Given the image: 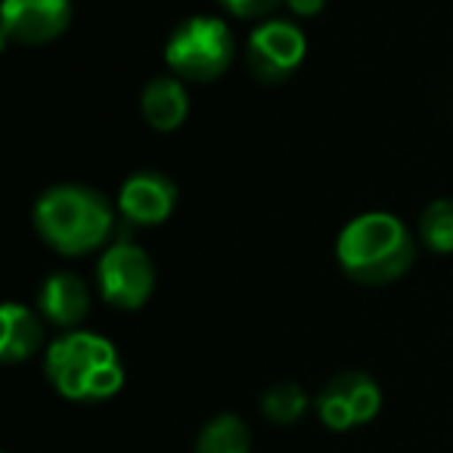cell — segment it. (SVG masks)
Masks as SVG:
<instances>
[{"mask_svg": "<svg viewBox=\"0 0 453 453\" xmlns=\"http://www.w3.org/2000/svg\"><path fill=\"white\" fill-rule=\"evenodd\" d=\"M335 258L342 271L357 283L385 286L410 271L416 258V242L395 214L366 211L342 226L335 240Z\"/></svg>", "mask_w": 453, "mask_h": 453, "instance_id": "cell-1", "label": "cell"}, {"mask_svg": "<svg viewBox=\"0 0 453 453\" xmlns=\"http://www.w3.org/2000/svg\"><path fill=\"white\" fill-rule=\"evenodd\" d=\"M44 370L50 385L75 403L109 401L125 385V364L119 348L88 329H72L47 348Z\"/></svg>", "mask_w": 453, "mask_h": 453, "instance_id": "cell-2", "label": "cell"}, {"mask_svg": "<svg viewBox=\"0 0 453 453\" xmlns=\"http://www.w3.org/2000/svg\"><path fill=\"white\" fill-rule=\"evenodd\" d=\"M35 226L59 255H88L112 234V208L96 189L63 183L38 199Z\"/></svg>", "mask_w": 453, "mask_h": 453, "instance_id": "cell-3", "label": "cell"}, {"mask_svg": "<svg viewBox=\"0 0 453 453\" xmlns=\"http://www.w3.org/2000/svg\"><path fill=\"white\" fill-rule=\"evenodd\" d=\"M234 59V35L218 16L187 19L165 47V63L187 81H214Z\"/></svg>", "mask_w": 453, "mask_h": 453, "instance_id": "cell-4", "label": "cell"}, {"mask_svg": "<svg viewBox=\"0 0 453 453\" xmlns=\"http://www.w3.org/2000/svg\"><path fill=\"white\" fill-rule=\"evenodd\" d=\"M317 416L329 432H351L372 422L382 410V388L372 376L348 370L333 376L314 401Z\"/></svg>", "mask_w": 453, "mask_h": 453, "instance_id": "cell-5", "label": "cell"}, {"mask_svg": "<svg viewBox=\"0 0 453 453\" xmlns=\"http://www.w3.org/2000/svg\"><path fill=\"white\" fill-rule=\"evenodd\" d=\"M100 292L112 308L137 311L156 289V267L150 255L131 242H115L100 258Z\"/></svg>", "mask_w": 453, "mask_h": 453, "instance_id": "cell-6", "label": "cell"}, {"mask_svg": "<svg viewBox=\"0 0 453 453\" xmlns=\"http://www.w3.org/2000/svg\"><path fill=\"white\" fill-rule=\"evenodd\" d=\"M304 53H308L304 32L286 19L261 22L249 35V69L258 81H286L302 65Z\"/></svg>", "mask_w": 453, "mask_h": 453, "instance_id": "cell-7", "label": "cell"}, {"mask_svg": "<svg viewBox=\"0 0 453 453\" xmlns=\"http://www.w3.org/2000/svg\"><path fill=\"white\" fill-rule=\"evenodd\" d=\"M72 22V0H4L0 32L4 41L38 47L59 38Z\"/></svg>", "mask_w": 453, "mask_h": 453, "instance_id": "cell-8", "label": "cell"}, {"mask_svg": "<svg viewBox=\"0 0 453 453\" xmlns=\"http://www.w3.org/2000/svg\"><path fill=\"white\" fill-rule=\"evenodd\" d=\"M177 205V187L158 171H137L121 183L119 208L134 224H165Z\"/></svg>", "mask_w": 453, "mask_h": 453, "instance_id": "cell-9", "label": "cell"}, {"mask_svg": "<svg viewBox=\"0 0 453 453\" xmlns=\"http://www.w3.org/2000/svg\"><path fill=\"white\" fill-rule=\"evenodd\" d=\"M38 308H41V317L50 320L53 326L75 329L90 311L88 286H84L75 273H53V277H47L44 286H41Z\"/></svg>", "mask_w": 453, "mask_h": 453, "instance_id": "cell-10", "label": "cell"}, {"mask_svg": "<svg viewBox=\"0 0 453 453\" xmlns=\"http://www.w3.org/2000/svg\"><path fill=\"white\" fill-rule=\"evenodd\" d=\"M44 342V326L26 308V304H4L0 311V360L4 364H19L32 357Z\"/></svg>", "mask_w": 453, "mask_h": 453, "instance_id": "cell-11", "label": "cell"}, {"mask_svg": "<svg viewBox=\"0 0 453 453\" xmlns=\"http://www.w3.org/2000/svg\"><path fill=\"white\" fill-rule=\"evenodd\" d=\"M140 109L156 131H177L189 115V96L177 78H156L146 84Z\"/></svg>", "mask_w": 453, "mask_h": 453, "instance_id": "cell-12", "label": "cell"}, {"mask_svg": "<svg viewBox=\"0 0 453 453\" xmlns=\"http://www.w3.org/2000/svg\"><path fill=\"white\" fill-rule=\"evenodd\" d=\"M196 453H252V432L236 413H218L199 428Z\"/></svg>", "mask_w": 453, "mask_h": 453, "instance_id": "cell-13", "label": "cell"}, {"mask_svg": "<svg viewBox=\"0 0 453 453\" xmlns=\"http://www.w3.org/2000/svg\"><path fill=\"white\" fill-rule=\"evenodd\" d=\"M311 401L296 382H277L261 395V413L277 426H292L308 413Z\"/></svg>", "mask_w": 453, "mask_h": 453, "instance_id": "cell-14", "label": "cell"}, {"mask_svg": "<svg viewBox=\"0 0 453 453\" xmlns=\"http://www.w3.org/2000/svg\"><path fill=\"white\" fill-rule=\"evenodd\" d=\"M422 242L432 252H453V199H438L422 211Z\"/></svg>", "mask_w": 453, "mask_h": 453, "instance_id": "cell-15", "label": "cell"}, {"mask_svg": "<svg viewBox=\"0 0 453 453\" xmlns=\"http://www.w3.org/2000/svg\"><path fill=\"white\" fill-rule=\"evenodd\" d=\"M220 4L240 19H261L277 7L280 0H220Z\"/></svg>", "mask_w": 453, "mask_h": 453, "instance_id": "cell-16", "label": "cell"}, {"mask_svg": "<svg viewBox=\"0 0 453 453\" xmlns=\"http://www.w3.org/2000/svg\"><path fill=\"white\" fill-rule=\"evenodd\" d=\"M286 4H289V10L298 16H317L326 7V0H286Z\"/></svg>", "mask_w": 453, "mask_h": 453, "instance_id": "cell-17", "label": "cell"}]
</instances>
